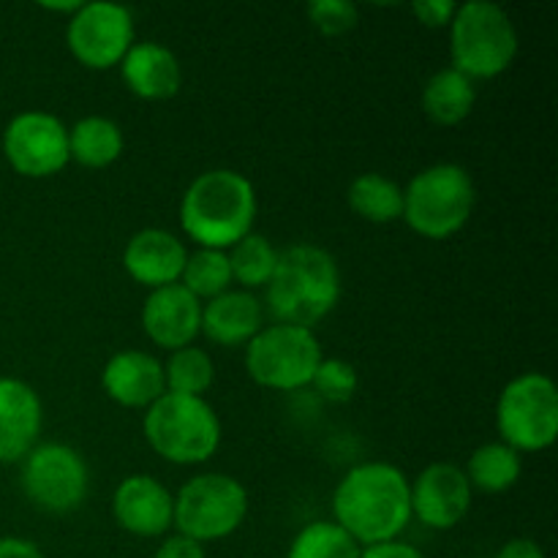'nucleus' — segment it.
I'll return each mask as SVG.
<instances>
[{"mask_svg":"<svg viewBox=\"0 0 558 558\" xmlns=\"http://www.w3.org/2000/svg\"><path fill=\"white\" fill-rule=\"evenodd\" d=\"M332 521L360 545L401 539L412 523L409 477L385 461H365L349 469L332 490Z\"/></svg>","mask_w":558,"mask_h":558,"instance_id":"nucleus-1","label":"nucleus"},{"mask_svg":"<svg viewBox=\"0 0 558 558\" xmlns=\"http://www.w3.org/2000/svg\"><path fill=\"white\" fill-rule=\"evenodd\" d=\"M259 196L238 169H207L196 174L180 199V229L196 248L229 251L254 232Z\"/></svg>","mask_w":558,"mask_h":558,"instance_id":"nucleus-2","label":"nucleus"},{"mask_svg":"<svg viewBox=\"0 0 558 558\" xmlns=\"http://www.w3.org/2000/svg\"><path fill=\"white\" fill-rule=\"evenodd\" d=\"M341 292V267L336 256L322 245L298 243L278 254L262 305L272 322L314 330L336 311Z\"/></svg>","mask_w":558,"mask_h":558,"instance_id":"nucleus-3","label":"nucleus"},{"mask_svg":"<svg viewBox=\"0 0 558 558\" xmlns=\"http://www.w3.org/2000/svg\"><path fill=\"white\" fill-rule=\"evenodd\" d=\"M145 441L158 458L174 466H199L218 452L221 417L207 398L163 392L142 417Z\"/></svg>","mask_w":558,"mask_h":558,"instance_id":"nucleus-4","label":"nucleus"},{"mask_svg":"<svg viewBox=\"0 0 558 558\" xmlns=\"http://www.w3.org/2000/svg\"><path fill=\"white\" fill-rule=\"evenodd\" d=\"M450 65L472 82L505 74L518 58L521 38L505 5L490 0L458 3L450 22Z\"/></svg>","mask_w":558,"mask_h":558,"instance_id":"nucleus-5","label":"nucleus"},{"mask_svg":"<svg viewBox=\"0 0 558 558\" xmlns=\"http://www.w3.org/2000/svg\"><path fill=\"white\" fill-rule=\"evenodd\" d=\"M477 207V185L461 163H434L403 189V218L425 240H450L461 232Z\"/></svg>","mask_w":558,"mask_h":558,"instance_id":"nucleus-6","label":"nucleus"},{"mask_svg":"<svg viewBox=\"0 0 558 558\" xmlns=\"http://www.w3.org/2000/svg\"><path fill=\"white\" fill-rule=\"evenodd\" d=\"M251 510L248 488L223 472H205L174 494V532L196 543H218L238 532Z\"/></svg>","mask_w":558,"mask_h":558,"instance_id":"nucleus-7","label":"nucleus"},{"mask_svg":"<svg viewBox=\"0 0 558 558\" xmlns=\"http://www.w3.org/2000/svg\"><path fill=\"white\" fill-rule=\"evenodd\" d=\"M322 357L325 354L314 330L270 322L245 343L243 363L254 385L276 392H294L311 387Z\"/></svg>","mask_w":558,"mask_h":558,"instance_id":"nucleus-8","label":"nucleus"},{"mask_svg":"<svg viewBox=\"0 0 558 558\" xmlns=\"http://www.w3.org/2000/svg\"><path fill=\"white\" fill-rule=\"evenodd\" d=\"M499 441L515 452H543L558 436L556 381L539 371H526L507 381L496 401Z\"/></svg>","mask_w":558,"mask_h":558,"instance_id":"nucleus-9","label":"nucleus"},{"mask_svg":"<svg viewBox=\"0 0 558 558\" xmlns=\"http://www.w3.org/2000/svg\"><path fill=\"white\" fill-rule=\"evenodd\" d=\"M20 488L36 510L69 515L90 494V469L85 456L63 441H38L20 461Z\"/></svg>","mask_w":558,"mask_h":558,"instance_id":"nucleus-10","label":"nucleus"},{"mask_svg":"<svg viewBox=\"0 0 558 558\" xmlns=\"http://www.w3.org/2000/svg\"><path fill=\"white\" fill-rule=\"evenodd\" d=\"M134 44V14L120 3H82L80 11L65 20V47L76 63L90 71L120 65Z\"/></svg>","mask_w":558,"mask_h":558,"instance_id":"nucleus-11","label":"nucleus"},{"mask_svg":"<svg viewBox=\"0 0 558 558\" xmlns=\"http://www.w3.org/2000/svg\"><path fill=\"white\" fill-rule=\"evenodd\" d=\"M3 158L16 174L31 180L52 178L71 163L69 125L44 109H25L5 123Z\"/></svg>","mask_w":558,"mask_h":558,"instance_id":"nucleus-12","label":"nucleus"},{"mask_svg":"<svg viewBox=\"0 0 558 558\" xmlns=\"http://www.w3.org/2000/svg\"><path fill=\"white\" fill-rule=\"evenodd\" d=\"M412 494V518L434 532H450L469 515L474 490L463 466L456 463H430L414 480H409Z\"/></svg>","mask_w":558,"mask_h":558,"instance_id":"nucleus-13","label":"nucleus"},{"mask_svg":"<svg viewBox=\"0 0 558 558\" xmlns=\"http://www.w3.org/2000/svg\"><path fill=\"white\" fill-rule=\"evenodd\" d=\"M112 518L134 537H167L174 529V494L153 474H129L112 494Z\"/></svg>","mask_w":558,"mask_h":558,"instance_id":"nucleus-14","label":"nucleus"},{"mask_svg":"<svg viewBox=\"0 0 558 558\" xmlns=\"http://www.w3.org/2000/svg\"><path fill=\"white\" fill-rule=\"evenodd\" d=\"M142 330L158 349L191 347L202 330V303L183 283L153 289L142 305Z\"/></svg>","mask_w":558,"mask_h":558,"instance_id":"nucleus-15","label":"nucleus"},{"mask_svg":"<svg viewBox=\"0 0 558 558\" xmlns=\"http://www.w3.org/2000/svg\"><path fill=\"white\" fill-rule=\"evenodd\" d=\"M185 259H189V248L183 240L158 227L134 232L123 248V267L129 278L150 292L169 283H180Z\"/></svg>","mask_w":558,"mask_h":558,"instance_id":"nucleus-16","label":"nucleus"},{"mask_svg":"<svg viewBox=\"0 0 558 558\" xmlns=\"http://www.w3.org/2000/svg\"><path fill=\"white\" fill-rule=\"evenodd\" d=\"M101 387L109 401L118 407L145 412L167 392L163 363L156 354L142 352V349H120L104 365Z\"/></svg>","mask_w":558,"mask_h":558,"instance_id":"nucleus-17","label":"nucleus"},{"mask_svg":"<svg viewBox=\"0 0 558 558\" xmlns=\"http://www.w3.org/2000/svg\"><path fill=\"white\" fill-rule=\"evenodd\" d=\"M44 428V403L36 387L0 376V463H20Z\"/></svg>","mask_w":558,"mask_h":558,"instance_id":"nucleus-18","label":"nucleus"},{"mask_svg":"<svg viewBox=\"0 0 558 558\" xmlns=\"http://www.w3.org/2000/svg\"><path fill=\"white\" fill-rule=\"evenodd\" d=\"M267 325V314L256 292L229 289L202 303V330L207 341L223 349H238L251 341Z\"/></svg>","mask_w":558,"mask_h":558,"instance_id":"nucleus-19","label":"nucleus"},{"mask_svg":"<svg viewBox=\"0 0 558 558\" xmlns=\"http://www.w3.org/2000/svg\"><path fill=\"white\" fill-rule=\"evenodd\" d=\"M125 87L142 101H167L183 87L178 54L158 41H136L120 63Z\"/></svg>","mask_w":558,"mask_h":558,"instance_id":"nucleus-20","label":"nucleus"},{"mask_svg":"<svg viewBox=\"0 0 558 558\" xmlns=\"http://www.w3.org/2000/svg\"><path fill=\"white\" fill-rule=\"evenodd\" d=\"M474 104H477V87L452 65H445L436 74H430L423 85V93H420V107H423L425 118L436 125H445V129L469 120V114L474 112Z\"/></svg>","mask_w":558,"mask_h":558,"instance_id":"nucleus-21","label":"nucleus"},{"mask_svg":"<svg viewBox=\"0 0 558 558\" xmlns=\"http://www.w3.org/2000/svg\"><path fill=\"white\" fill-rule=\"evenodd\" d=\"M123 129L112 118L87 114L69 129V158L85 169H107L123 156Z\"/></svg>","mask_w":558,"mask_h":558,"instance_id":"nucleus-22","label":"nucleus"},{"mask_svg":"<svg viewBox=\"0 0 558 558\" xmlns=\"http://www.w3.org/2000/svg\"><path fill=\"white\" fill-rule=\"evenodd\" d=\"M463 474H466L472 490L505 494V490L515 488L518 480H521L523 458L505 441H485L469 456Z\"/></svg>","mask_w":558,"mask_h":558,"instance_id":"nucleus-23","label":"nucleus"},{"mask_svg":"<svg viewBox=\"0 0 558 558\" xmlns=\"http://www.w3.org/2000/svg\"><path fill=\"white\" fill-rule=\"evenodd\" d=\"M347 202L368 223H396L403 218V189L381 172H363L349 183Z\"/></svg>","mask_w":558,"mask_h":558,"instance_id":"nucleus-24","label":"nucleus"},{"mask_svg":"<svg viewBox=\"0 0 558 558\" xmlns=\"http://www.w3.org/2000/svg\"><path fill=\"white\" fill-rule=\"evenodd\" d=\"M278 254L281 251L272 245V240L262 232L245 234L240 243H234L227 251L229 267H232V281L238 283V289L245 292H256V289H265L270 283L272 272H276Z\"/></svg>","mask_w":558,"mask_h":558,"instance_id":"nucleus-25","label":"nucleus"},{"mask_svg":"<svg viewBox=\"0 0 558 558\" xmlns=\"http://www.w3.org/2000/svg\"><path fill=\"white\" fill-rule=\"evenodd\" d=\"M163 379H167V392L205 398L216 381V360L207 349L191 343L178 352H169V360L163 363Z\"/></svg>","mask_w":558,"mask_h":558,"instance_id":"nucleus-26","label":"nucleus"},{"mask_svg":"<svg viewBox=\"0 0 558 558\" xmlns=\"http://www.w3.org/2000/svg\"><path fill=\"white\" fill-rule=\"evenodd\" d=\"M180 283H183V287L189 289L199 303H207V300L229 292V289L234 287V281H232V267H229L227 251H210V248L189 251V259H185Z\"/></svg>","mask_w":558,"mask_h":558,"instance_id":"nucleus-27","label":"nucleus"},{"mask_svg":"<svg viewBox=\"0 0 558 558\" xmlns=\"http://www.w3.org/2000/svg\"><path fill=\"white\" fill-rule=\"evenodd\" d=\"M363 548L336 521H314L289 543L287 558H360Z\"/></svg>","mask_w":558,"mask_h":558,"instance_id":"nucleus-28","label":"nucleus"},{"mask_svg":"<svg viewBox=\"0 0 558 558\" xmlns=\"http://www.w3.org/2000/svg\"><path fill=\"white\" fill-rule=\"evenodd\" d=\"M311 387L316 396L327 403H349L360 387V374L349 360L341 357H322L319 368H316Z\"/></svg>","mask_w":558,"mask_h":558,"instance_id":"nucleus-29","label":"nucleus"},{"mask_svg":"<svg viewBox=\"0 0 558 558\" xmlns=\"http://www.w3.org/2000/svg\"><path fill=\"white\" fill-rule=\"evenodd\" d=\"M308 22L327 38L347 36L357 27L360 9L352 0H311Z\"/></svg>","mask_w":558,"mask_h":558,"instance_id":"nucleus-30","label":"nucleus"},{"mask_svg":"<svg viewBox=\"0 0 558 558\" xmlns=\"http://www.w3.org/2000/svg\"><path fill=\"white\" fill-rule=\"evenodd\" d=\"M458 3H452V0H417V3H412V14L417 16L420 25L434 27V31L450 27Z\"/></svg>","mask_w":558,"mask_h":558,"instance_id":"nucleus-31","label":"nucleus"},{"mask_svg":"<svg viewBox=\"0 0 558 558\" xmlns=\"http://www.w3.org/2000/svg\"><path fill=\"white\" fill-rule=\"evenodd\" d=\"M153 558H207L205 545L196 543V539L183 537V534H167L161 537V545L156 548Z\"/></svg>","mask_w":558,"mask_h":558,"instance_id":"nucleus-32","label":"nucleus"},{"mask_svg":"<svg viewBox=\"0 0 558 558\" xmlns=\"http://www.w3.org/2000/svg\"><path fill=\"white\" fill-rule=\"evenodd\" d=\"M360 558H425L414 545L403 543V539H392V543L381 545H368L363 548V556Z\"/></svg>","mask_w":558,"mask_h":558,"instance_id":"nucleus-33","label":"nucleus"},{"mask_svg":"<svg viewBox=\"0 0 558 558\" xmlns=\"http://www.w3.org/2000/svg\"><path fill=\"white\" fill-rule=\"evenodd\" d=\"M0 558H47L33 539L0 537Z\"/></svg>","mask_w":558,"mask_h":558,"instance_id":"nucleus-34","label":"nucleus"},{"mask_svg":"<svg viewBox=\"0 0 558 558\" xmlns=\"http://www.w3.org/2000/svg\"><path fill=\"white\" fill-rule=\"evenodd\" d=\"M496 558H548V556H545V550L539 548V543H534V539L515 537L510 539V543L501 545Z\"/></svg>","mask_w":558,"mask_h":558,"instance_id":"nucleus-35","label":"nucleus"},{"mask_svg":"<svg viewBox=\"0 0 558 558\" xmlns=\"http://www.w3.org/2000/svg\"><path fill=\"white\" fill-rule=\"evenodd\" d=\"M82 0H71V3H44V9L54 11V14H65V16H74L80 11Z\"/></svg>","mask_w":558,"mask_h":558,"instance_id":"nucleus-36","label":"nucleus"}]
</instances>
